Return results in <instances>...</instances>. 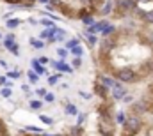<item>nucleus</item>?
I'll return each instance as SVG.
<instances>
[{
	"instance_id": "nucleus-1",
	"label": "nucleus",
	"mask_w": 153,
	"mask_h": 136,
	"mask_svg": "<svg viewBox=\"0 0 153 136\" xmlns=\"http://www.w3.org/2000/svg\"><path fill=\"white\" fill-rule=\"evenodd\" d=\"M141 127H143V124H141V120H139L137 115H130V117H126L125 122H123V133H125V136L137 135V133L141 131Z\"/></svg>"
},
{
	"instance_id": "nucleus-2",
	"label": "nucleus",
	"mask_w": 153,
	"mask_h": 136,
	"mask_svg": "<svg viewBox=\"0 0 153 136\" xmlns=\"http://www.w3.org/2000/svg\"><path fill=\"white\" fill-rule=\"evenodd\" d=\"M116 78L119 83H134L137 80V72L132 67H123L116 71Z\"/></svg>"
},
{
	"instance_id": "nucleus-3",
	"label": "nucleus",
	"mask_w": 153,
	"mask_h": 136,
	"mask_svg": "<svg viewBox=\"0 0 153 136\" xmlns=\"http://www.w3.org/2000/svg\"><path fill=\"white\" fill-rule=\"evenodd\" d=\"M98 133L102 136H114V120L112 118H102L98 122Z\"/></svg>"
},
{
	"instance_id": "nucleus-4",
	"label": "nucleus",
	"mask_w": 153,
	"mask_h": 136,
	"mask_svg": "<svg viewBox=\"0 0 153 136\" xmlns=\"http://www.w3.org/2000/svg\"><path fill=\"white\" fill-rule=\"evenodd\" d=\"M150 110V104H148V101L146 99H137V101H134V104H132V108H130V111L134 113V115H143V113H146Z\"/></svg>"
},
{
	"instance_id": "nucleus-5",
	"label": "nucleus",
	"mask_w": 153,
	"mask_h": 136,
	"mask_svg": "<svg viewBox=\"0 0 153 136\" xmlns=\"http://www.w3.org/2000/svg\"><path fill=\"white\" fill-rule=\"evenodd\" d=\"M111 94H112V99L114 101H121L126 96V88L123 87V83H116L114 87L111 88Z\"/></svg>"
},
{
	"instance_id": "nucleus-6",
	"label": "nucleus",
	"mask_w": 153,
	"mask_h": 136,
	"mask_svg": "<svg viewBox=\"0 0 153 136\" xmlns=\"http://www.w3.org/2000/svg\"><path fill=\"white\" fill-rule=\"evenodd\" d=\"M66 39V32L59 27H53L52 29V37L48 39V42H62Z\"/></svg>"
},
{
	"instance_id": "nucleus-7",
	"label": "nucleus",
	"mask_w": 153,
	"mask_h": 136,
	"mask_svg": "<svg viewBox=\"0 0 153 136\" xmlns=\"http://www.w3.org/2000/svg\"><path fill=\"white\" fill-rule=\"evenodd\" d=\"M109 90H111V88H107L103 83H100V81L94 83V94L100 96L102 99H107V97H109Z\"/></svg>"
},
{
	"instance_id": "nucleus-8",
	"label": "nucleus",
	"mask_w": 153,
	"mask_h": 136,
	"mask_svg": "<svg viewBox=\"0 0 153 136\" xmlns=\"http://www.w3.org/2000/svg\"><path fill=\"white\" fill-rule=\"evenodd\" d=\"M107 23H109L107 20H102V21H94L93 25H89V29H87V34H94V35H96L98 32H102V30H103V27H105Z\"/></svg>"
},
{
	"instance_id": "nucleus-9",
	"label": "nucleus",
	"mask_w": 153,
	"mask_h": 136,
	"mask_svg": "<svg viewBox=\"0 0 153 136\" xmlns=\"http://www.w3.org/2000/svg\"><path fill=\"white\" fill-rule=\"evenodd\" d=\"M112 48H114V41H112V39L105 37L103 41H100V51H102V53H109Z\"/></svg>"
},
{
	"instance_id": "nucleus-10",
	"label": "nucleus",
	"mask_w": 153,
	"mask_h": 136,
	"mask_svg": "<svg viewBox=\"0 0 153 136\" xmlns=\"http://www.w3.org/2000/svg\"><path fill=\"white\" fill-rule=\"evenodd\" d=\"M98 81H100V83H103L107 88H112L116 83H117L114 78H111V76H105V74H100V76H98Z\"/></svg>"
},
{
	"instance_id": "nucleus-11",
	"label": "nucleus",
	"mask_w": 153,
	"mask_h": 136,
	"mask_svg": "<svg viewBox=\"0 0 153 136\" xmlns=\"http://www.w3.org/2000/svg\"><path fill=\"white\" fill-rule=\"evenodd\" d=\"M52 66H53L55 69H59L61 72H73V67H71V66H68V64H64L62 60H59V62H55V60H53V62H52Z\"/></svg>"
},
{
	"instance_id": "nucleus-12",
	"label": "nucleus",
	"mask_w": 153,
	"mask_h": 136,
	"mask_svg": "<svg viewBox=\"0 0 153 136\" xmlns=\"http://www.w3.org/2000/svg\"><path fill=\"white\" fill-rule=\"evenodd\" d=\"M30 66H32V71H34L36 74H39V76L46 72V69H45V66H41V64H39V62H38V58H34V60L30 62Z\"/></svg>"
},
{
	"instance_id": "nucleus-13",
	"label": "nucleus",
	"mask_w": 153,
	"mask_h": 136,
	"mask_svg": "<svg viewBox=\"0 0 153 136\" xmlns=\"http://www.w3.org/2000/svg\"><path fill=\"white\" fill-rule=\"evenodd\" d=\"M112 9H114V2H112V0H105V4H103V7H102V14H103V16H109V14L112 12Z\"/></svg>"
},
{
	"instance_id": "nucleus-14",
	"label": "nucleus",
	"mask_w": 153,
	"mask_h": 136,
	"mask_svg": "<svg viewBox=\"0 0 153 136\" xmlns=\"http://www.w3.org/2000/svg\"><path fill=\"white\" fill-rule=\"evenodd\" d=\"M2 42H4V48H5V50H9V48L16 42V37H14V34H7L5 37H4V41H2Z\"/></svg>"
},
{
	"instance_id": "nucleus-15",
	"label": "nucleus",
	"mask_w": 153,
	"mask_h": 136,
	"mask_svg": "<svg viewBox=\"0 0 153 136\" xmlns=\"http://www.w3.org/2000/svg\"><path fill=\"white\" fill-rule=\"evenodd\" d=\"M20 25H22V20H18V18H9L7 23H5V27H7L9 30H14V29L20 27Z\"/></svg>"
},
{
	"instance_id": "nucleus-16",
	"label": "nucleus",
	"mask_w": 153,
	"mask_h": 136,
	"mask_svg": "<svg viewBox=\"0 0 153 136\" xmlns=\"http://www.w3.org/2000/svg\"><path fill=\"white\" fill-rule=\"evenodd\" d=\"M29 42H30V46L36 48V50H43V48H45V42H43L41 39H36V37H30Z\"/></svg>"
},
{
	"instance_id": "nucleus-17",
	"label": "nucleus",
	"mask_w": 153,
	"mask_h": 136,
	"mask_svg": "<svg viewBox=\"0 0 153 136\" xmlns=\"http://www.w3.org/2000/svg\"><path fill=\"white\" fill-rule=\"evenodd\" d=\"M64 111H66V115H78L76 106H75V104H71V102H68V104L64 106Z\"/></svg>"
},
{
	"instance_id": "nucleus-18",
	"label": "nucleus",
	"mask_w": 153,
	"mask_h": 136,
	"mask_svg": "<svg viewBox=\"0 0 153 136\" xmlns=\"http://www.w3.org/2000/svg\"><path fill=\"white\" fill-rule=\"evenodd\" d=\"M116 32V27L112 25V23H107L105 27H103V30H102V34L105 35V37H109L111 34H114Z\"/></svg>"
},
{
	"instance_id": "nucleus-19",
	"label": "nucleus",
	"mask_w": 153,
	"mask_h": 136,
	"mask_svg": "<svg viewBox=\"0 0 153 136\" xmlns=\"http://www.w3.org/2000/svg\"><path fill=\"white\" fill-rule=\"evenodd\" d=\"M27 78H29V81H30V83H38L39 74H36L34 71H27Z\"/></svg>"
},
{
	"instance_id": "nucleus-20",
	"label": "nucleus",
	"mask_w": 153,
	"mask_h": 136,
	"mask_svg": "<svg viewBox=\"0 0 153 136\" xmlns=\"http://www.w3.org/2000/svg\"><path fill=\"white\" fill-rule=\"evenodd\" d=\"M78 42H80V39H76V37L70 39V41H66V50H71V48L78 46Z\"/></svg>"
},
{
	"instance_id": "nucleus-21",
	"label": "nucleus",
	"mask_w": 153,
	"mask_h": 136,
	"mask_svg": "<svg viewBox=\"0 0 153 136\" xmlns=\"http://www.w3.org/2000/svg\"><path fill=\"white\" fill-rule=\"evenodd\" d=\"M39 23H41L43 27H46V29H53V27H55V23H53L52 20H46V18H41Z\"/></svg>"
},
{
	"instance_id": "nucleus-22",
	"label": "nucleus",
	"mask_w": 153,
	"mask_h": 136,
	"mask_svg": "<svg viewBox=\"0 0 153 136\" xmlns=\"http://www.w3.org/2000/svg\"><path fill=\"white\" fill-rule=\"evenodd\" d=\"M57 55H59L61 60H64V58L70 55V50H66V48H57Z\"/></svg>"
},
{
	"instance_id": "nucleus-23",
	"label": "nucleus",
	"mask_w": 153,
	"mask_h": 136,
	"mask_svg": "<svg viewBox=\"0 0 153 136\" xmlns=\"http://www.w3.org/2000/svg\"><path fill=\"white\" fill-rule=\"evenodd\" d=\"M0 96H2V97H5V99H9V97L13 96V90H11V88H7V87H2Z\"/></svg>"
},
{
	"instance_id": "nucleus-24",
	"label": "nucleus",
	"mask_w": 153,
	"mask_h": 136,
	"mask_svg": "<svg viewBox=\"0 0 153 136\" xmlns=\"http://www.w3.org/2000/svg\"><path fill=\"white\" fill-rule=\"evenodd\" d=\"M70 55H73V57H76V58H80V57H82V48H80V46L71 48V50H70Z\"/></svg>"
},
{
	"instance_id": "nucleus-25",
	"label": "nucleus",
	"mask_w": 153,
	"mask_h": 136,
	"mask_svg": "<svg viewBox=\"0 0 153 136\" xmlns=\"http://www.w3.org/2000/svg\"><path fill=\"white\" fill-rule=\"evenodd\" d=\"M96 42H98V37L94 34H87V44L89 46H96Z\"/></svg>"
},
{
	"instance_id": "nucleus-26",
	"label": "nucleus",
	"mask_w": 153,
	"mask_h": 136,
	"mask_svg": "<svg viewBox=\"0 0 153 136\" xmlns=\"http://www.w3.org/2000/svg\"><path fill=\"white\" fill-rule=\"evenodd\" d=\"M80 20H82V23H84V25H93V23H94L93 14H87V16H84V18H80Z\"/></svg>"
},
{
	"instance_id": "nucleus-27",
	"label": "nucleus",
	"mask_w": 153,
	"mask_h": 136,
	"mask_svg": "<svg viewBox=\"0 0 153 136\" xmlns=\"http://www.w3.org/2000/svg\"><path fill=\"white\" fill-rule=\"evenodd\" d=\"M52 37V29H45L41 34H39V39L43 41V39H50Z\"/></svg>"
},
{
	"instance_id": "nucleus-28",
	"label": "nucleus",
	"mask_w": 153,
	"mask_h": 136,
	"mask_svg": "<svg viewBox=\"0 0 153 136\" xmlns=\"http://www.w3.org/2000/svg\"><path fill=\"white\" fill-rule=\"evenodd\" d=\"M30 104V108L32 110H41V106H43V101H38V99H32V101L29 102Z\"/></svg>"
},
{
	"instance_id": "nucleus-29",
	"label": "nucleus",
	"mask_w": 153,
	"mask_h": 136,
	"mask_svg": "<svg viewBox=\"0 0 153 136\" xmlns=\"http://www.w3.org/2000/svg\"><path fill=\"white\" fill-rule=\"evenodd\" d=\"M20 76H22L20 71H9V72H7V78H9V80H18Z\"/></svg>"
},
{
	"instance_id": "nucleus-30",
	"label": "nucleus",
	"mask_w": 153,
	"mask_h": 136,
	"mask_svg": "<svg viewBox=\"0 0 153 136\" xmlns=\"http://www.w3.org/2000/svg\"><path fill=\"white\" fill-rule=\"evenodd\" d=\"M59 78H61V74H55V76H48V85H57L59 83Z\"/></svg>"
},
{
	"instance_id": "nucleus-31",
	"label": "nucleus",
	"mask_w": 153,
	"mask_h": 136,
	"mask_svg": "<svg viewBox=\"0 0 153 136\" xmlns=\"http://www.w3.org/2000/svg\"><path fill=\"white\" fill-rule=\"evenodd\" d=\"M45 101H46V102H53V101H55V94H52V92H46V96H45Z\"/></svg>"
},
{
	"instance_id": "nucleus-32",
	"label": "nucleus",
	"mask_w": 153,
	"mask_h": 136,
	"mask_svg": "<svg viewBox=\"0 0 153 136\" xmlns=\"http://www.w3.org/2000/svg\"><path fill=\"white\" fill-rule=\"evenodd\" d=\"M125 118H126V117H125V113H123V111H117V115H116V120H117L119 124H123V122H125Z\"/></svg>"
},
{
	"instance_id": "nucleus-33",
	"label": "nucleus",
	"mask_w": 153,
	"mask_h": 136,
	"mask_svg": "<svg viewBox=\"0 0 153 136\" xmlns=\"http://www.w3.org/2000/svg\"><path fill=\"white\" fill-rule=\"evenodd\" d=\"M39 118H41V122H45V124H52V122H53V120H52L50 117H46V115H41Z\"/></svg>"
},
{
	"instance_id": "nucleus-34",
	"label": "nucleus",
	"mask_w": 153,
	"mask_h": 136,
	"mask_svg": "<svg viewBox=\"0 0 153 136\" xmlns=\"http://www.w3.org/2000/svg\"><path fill=\"white\" fill-rule=\"evenodd\" d=\"M80 66H82V60H80V58H73V62H71V67H80Z\"/></svg>"
},
{
	"instance_id": "nucleus-35",
	"label": "nucleus",
	"mask_w": 153,
	"mask_h": 136,
	"mask_svg": "<svg viewBox=\"0 0 153 136\" xmlns=\"http://www.w3.org/2000/svg\"><path fill=\"white\" fill-rule=\"evenodd\" d=\"M25 131H32V133H41V129H39V127H34V126H27V127H25Z\"/></svg>"
},
{
	"instance_id": "nucleus-36",
	"label": "nucleus",
	"mask_w": 153,
	"mask_h": 136,
	"mask_svg": "<svg viewBox=\"0 0 153 136\" xmlns=\"http://www.w3.org/2000/svg\"><path fill=\"white\" fill-rule=\"evenodd\" d=\"M84 120H85V115H82V113H80V115H78V118H76V126H82V124H84Z\"/></svg>"
},
{
	"instance_id": "nucleus-37",
	"label": "nucleus",
	"mask_w": 153,
	"mask_h": 136,
	"mask_svg": "<svg viewBox=\"0 0 153 136\" xmlns=\"http://www.w3.org/2000/svg\"><path fill=\"white\" fill-rule=\"evenodd\" d=\"M36 96H39V97H45V96H46V90H45V88H38V90H36Z\"/></svg>"
},
{
	"instance_id": "nucleus-38",
	"label": "nucleus",
	"mask_w": 153,
	"mask_h": 136,
	"mask_svg": "<svg viewBox=\"0 0 153 136\" xmlns=\"http://www.w3.org/2000/svg\"><path fill=\"white\" fill-rule=\"evenodd\" d=\"M78 96H80L82 99H91V94H87V92H82V90L78 92Z\"/></svg>"
},
{
	"instance_id": "nucleus-39",
	"label": "nucleus",
	"mask_w": 153,
	"mask_h": 136,
	"mask_svg": "<svg viewBox=\"0 0 153 136\" xmlns=\"http://www.w3.org/2000/svg\"><path fill=\"white\" fill-rule=\"evenodd\" d=\"M38 62H39V64H41V66H45V64H48L50 60H48L46 57H41V58H38Z\"/></svg>"
},
{
	"instance_id": "nucleus-40",
	"label": "nucleus",
	"mask_w": 153,
	"mask_h": 136,
	"mask_svg": "<svg viewBox=\"0 0 153 136\" xmlns=\"http://www.w3.org/2000/svg\"><path fill=\"white\" fill-rule=\"evenodd\" d=\"M121 101H125V102H132V96H125Z\"/></svg>"
},
{
	"instance_id": "nucleus-41",
	"label": "nucleus",
	"mask_w": 153,
	"mask_h": 136,
	"mask_svg": "<svg viewBox=\"0 0 153 136\" xmlns=\"http://www.w3.org/2000/svg\"><path fill=\"white\" fill-rule=\"evenodd\" d=\"M2 18H4V20H9V18H11V12H5V14H2Z\"/></svg>"
},
{
	"instance_id": "nucleus-42",
	"label": "nucleus",
	"mask_w": 153,
	"mask_h": 136,
	"mask_svg": "<svg viewBox=\"0 0 153 136\" xmlns=\"http://www.w3.org/2000/svg\"><path fill=\"white\" fill-rule=\"evenodd\" d=\"M36 2H39V4H45V5H46V4H48L50 0H36Z\"/></svg>"
},
{
	"instance_id": "nucleus-43",
	"label": "nucleus",
	"mask_w": 153,
	"mask_h": 136,
	"mask_svg": "<svg viewBox=\"0 0 153 136\" xmlns=\"http://www.w3.org/2000/svg\"><path fill=\"white\" fill-rule=\"evenodd\" d=\"M0 39H4V37H2V34H0Z\"/></svg>"
}]
</instances>
